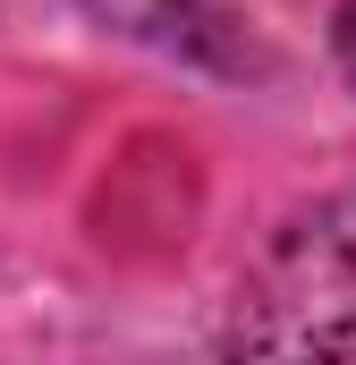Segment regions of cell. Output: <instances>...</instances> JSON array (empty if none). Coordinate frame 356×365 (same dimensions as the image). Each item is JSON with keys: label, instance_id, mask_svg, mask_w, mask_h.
Returning <instances> with one entry per match:
<instances>
[{"label": "cell", "instance_id": "6da1fadb", "mask_svg": "<svg viewBox=\"0 0 356 365\" xmlns=\"http://www.w3.org/2000/svg\"><path fill=\"white\" fill-rule=\"evenodd\" d=\"M238 349H356V195L280 230L238 297Z\"/></svg>", "mask_w": 356, "mask_h": 365}, {"label": "cell", "instance_id": "7a4b0ae2", "mask_svg": "<svg viewBox=\"0 0 356 365\" xmlns=\"http://www.w3.org/2000/svg\"><path fill=\"white\" fill-rule=\"evenodd\" d=\"M93 17H110V26H136V34H170L178 17H187V0H85Z\"/></svg>", "mask_w": 356, "mask_h": 365}, {"label": "cell", "instance_id": "3957f363", "mask_svg": "<svg viewBox=\"0 0 356 365\" xmlns=\"http://www.w3.org/2000/svg\"><path fill=\"white\" fill-rule=\"evenodd\" d=\"M331 43H340V68L356 77V0H340V26H331Z\"/></svg>", "mask_w": 356, "mask_h": 365}]
</instances>
